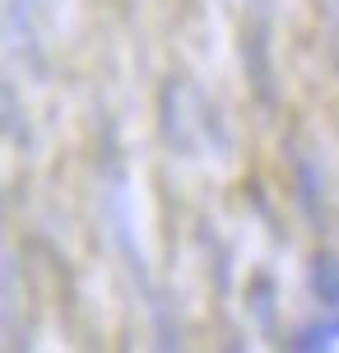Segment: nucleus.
<instances>
[{
    "label": "nucleus",
    "mask_w": 339,
    "mask_h": 353,
    "mask_svg": "<svg viewBox=\"0 0 339 353\" xmlns=\"http://www.w3.org/2000/svg\"><path fill=\"white\" fill-rule=\"evenodd\" d=\"M339 339V316L335 321H321V325H307L302 335L293 339V349H302V353H311V349H330Z\"/></svg>",
    "instance_id": "1"
},
{
    "label": "nucleus",
    "mask_w": 339,
    "mask_h": 353,
    "mask_svg": "<svg viewBox=\"0 0 339 353\" xmlns=\"http://www.w3.org/2000/svg\"><path fill=\"white\" fill-rule=\"evenodd\" d=\"M316 293H321L330 307H339V265H321V270H316Z\"/></svg>",
    "instance_id": "2"
}]
</instances>
